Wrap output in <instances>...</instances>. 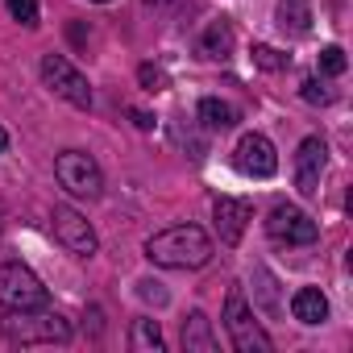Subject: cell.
<instances>
[{"instance_id": "cell-1", "label": "cell", "mask_w": 353, "mask_h": 353, "mask_svg": "<svg viewBox=\"0 0 353 353\" xmlns=\"http://www.w3.org/2000/svg\"><path fill=\"white\" fill-rule=\"evenodd\" d=\"M145 258L158 266H170V270H196L212 258V241L200 225H174L145 241Z\"/></svg>"}, {"instance_id": "cell-2", "label": "cell", "mask_w": 353, "mask_h": 353, "mask_svg": "<svg viewBox=\"0 0 353 353\" xmlns=\"http://www.w3.org/2000/svg\"><path fill=\"white\" fill-rule=\"evenodd\" d=\"M0 332H5L13 345H54V341H71V324L50 312V307H30V312H9L0 320Z\"/></svg>"}, {"instance_id": "cell-3", "label": "cell", "mask_w": 353, "mask_h": 353, "mask_svg": "<svg viewBox=\"0 0 353 353\" xmlns=\"http://www.w3.org/2000/svg\"><path fill=\"white\" fill-rule=\"evenodd\" d=\"M46 303H50V295L30 266H21V262L0 266V307L5 312H30V307H46Z\"/></svg>"}, {"instance_id": "cell-4", "label": "cell", "mask_w": 353, "mask_h": 353, "mask_svg": "<svg viewBox=\"0 0 353 353\" xmlns=\"http://www.w3.org/2000/svg\"><path fill=\"white\" fill-rule=\"evenodd\" d=\"M225 328H229V336L241 353H270V336L262 332V324L254 320V312H250V303L237 287L225 299Z\"/></svg>"}, {"instance_id": "cell-5", "label": "cell", "mask_w": 353, "mask_h": 353, "mask_svg": "<svg viewBox=\"0 0 353 353\" xmlns=\"http://www.w3.org/2000/svg\"><path fill=\"white\" fill-rule=\"evenodd\" d=\"M54 174H59V183L71 192V196H100V188H104V174H100V166H96V158L92 154H83V150H63L59 158H54Z\"/></svg>"}, {"instance_id": "cell-6", "label": "cell", "mask_w": 353, "mask_h": 353, "mask_svg": "<svg viewBox=\"0 0 353 353\" xmlns=\"http://www.w3.org/2000/svg\"><path fill=\"white\" fill-rule=\"evenodd\" d=\"M42 79H46V88H50L54 96H63L67 104L92 108V88H88V79H83L63 54H42Z\"/></svg>"}, {"instance_id": "cell-7", "label": "cell", "mask_w": 353, "mask_h": 353, "mask_svg": "<svg viewBox=\"0 0 353 353\" xmlns=\"http://www.w3.org/2000/svg\"><path fill=\"white\" fill-rule=\"evenodd\" d=\"M266 233H270L279 245H307V241H316V237H320L316 221H312L307 212L291 208V204L270 208V216H266Z\"/></svg>"}, {"instance_id": "cell-8", "label": "cell", "mask_w": 353, "mask_h": 353, "mask_svg": "<svg viewBox=\"0 0 353 353\" xmlns=\"http://www.w3.org/2000/svg\"><path fill=\"white\" fill-rule=\"evenodd\" d=\"M233 162H237L241 174H250V179H270L279 170V154H274L270 137H262V133H245L237 141V150H233Z\"/></svg>"}, {"instance_id": "cell-9", "label": "cell", "mask_w": 353, "mask_h": 353, "mask_svg": "<svg viewBox=\"0 0 353 353\" xmlns=\"http://www.w3.org/2000/svg\"><path fill=\"white\" fill-rule=\"evenodd\" d=\"M328 166V145L324 137H303L299 141V154H295V188L299 196H320V174Z\"/></svg>"}, {"instance_id": "cell-10", "label": "cell", "mask_w": 353, "mask_h": 353, "mask_svg": "<svg viewBox=\"0 0 353 353\" xmlns=\"http://www.w3.org/2000/svg\"><path fill=\"white\" fill-rule=\"evenodd\" d=\"M54 233H59V241L71 250V254H79V258H92L96 254V233H92V225L75 212V208H54Z\"/></svg>"}, {"instance_id": "cell-11", "label": "cell", "mask_w": 353, "mask_h": 353, "mask_svg": "<svg viewBox=\"0 0 353 353\" xmlns=\"http://www.w3.org/2000/svg\"><path fill=\"white\" fill-rule=\"evenodd\" d=\"M212 216H216V233H221V241H225V245H237L241 233H245V225L254 221V208H250L245 200L221 196V200L212 204Z\"/></svg>"}, {"instance_id": "cell-12", "label": "cell", "mask_w": 353, "mask_h": 353, "mask_svg": "<svg viewBox=\"0 0 353 353\" xmlns=\"http://www.w3.org/2000/svg\"><path fill=\"white\" fill-rule=\"evenodd\" d=\"M291 316L299 324H324L328 320V299L320 295V287H299L291 295Z\"/></svg>"}, {"instance_id": "cell-13", "label": "cell", "mask_w": 353, "mask_h": 353, "mask_svg": "<svg viewBox=\"0 0 353 353\" xmlns=\"http://www.w3.org/2000/svg\"><path fill=\"white\" fill-rule=\"evenodd\" d=\"M183 349L188 353H212L216 349V336H212V320L204 312H192L183 320Z\"/></svg>"}, {"instance_id": "cell-14", "label": "cell", "mask_w": 353, "mask_h": 353, "mask_svg": "<svg viewBox=\"0 0 353 353\" xmlns=\"http://www.w3.org/2000/svg\"><path fill=\"white\" fill-rule=\"evenodd\" d=\"M274 17H279V30L303 38L312 30V0H279V13Z\"/></svg>"}, {"instance_id": "cell-15", "label": "cell", "mask_w": 353, "mask_h": 353, "mask_svg": "<svg viewBox=\"0 0 353 353\" xmlns=\"http://www.w3.org/2000/svg\"><path fill=\"white\" fill-rule=\"evenodd\" d=\"M200 121H204L208 129H233V125H237V108H233L229 100L208 96V100H200Z\"/></svg>"}, {"instance_id": "cell-16", "label": "cell", "mask_w": 353, "mask_h": 353, "mask_svg": "<svg viewBox=\"0 0 353 353\" xmlns=\"http://www.w3.org/2000/svg\"><path fill=\"white\" fill-rule=\"evenodd\" d=\"M229 46H233V30H229V21H212L208 34H204V42H200L204 59H225Z\"/></svg>"}, {"instance_id": "cell-17", "label": "cell", "mask_w": 353, "mask_h": 353, "mask_svg": "<svg viewBox=\"0 0 353 353\" xmlns=\"http://www.w3.org/2000/svg\"><path fill=\"white\" fill-rule=\"evenodd\" d=\"M133 349H162L158 320H137V324H133Z\"/></svg>"}, {"instance_id": "cell-18", "label": "cell", "mask_w": 353, "mask_h": 353, "mask_svg": "<svg viewBox=\"0 0 353 353\" xmlns=\"http://www.w3.org/2000/svg\"><path fill=\"white\" fill-rule=\"evenodd\" d=\"M250 59H254V67H262V71H283V67H287V54H279L274 46H254Z\"/></svg>"}, {"instance_id": "cell-19", "label": "cell", "mask_w": 353, "mask_h": 353, "mask_svg": "<svg viewBox=\"0 0 353 353\" xmlns=\"http://www.w3.org/2000/svg\"><path fill=\"white\" fill-rule=\"evenodd\" d=\"M345 67H349V63H345V50H341V46H324V50H320V71H324V75H345Z\"/></svg>"}, {"instance_id": "cell-20", "label": "cell", "mask_w": 353, "mask_h": 353, "mask_svg": "<svg viewBox=\"0 0 353 353\" xmlns=\"http://www.w3.org/2000/svg\"><path fill=\"white\" fill-rule=\"evenodd\" d=\"M9 13L21 21V26H38V0H9Z\"/></svg>"}, {"instance_id": "cell-21", "label": "cell", "mask_w": 353, "mask_h": 353, "mask_svg": "<svg viewBox=\"0 0 353 353\" xmlns=\"http://www.w3.org/2000/svg\"><path fill=\"white\" fill-rule=\"evenodd\" d=\"M137 79H141V88H145V92H162V88H166V75H162L158 67H150V63H141V67H137Z\"/></svg>"}, {"instance_id": "cell-22", "label": "cell", "mask_w": 353, "mask_h": 353, "mask_svg": "<svg viewBox=\"0 0 353 353\" xmlns=\"http://www.w3.org/2000/svg\"><path fill=\"white\" fill-rule=\"evenodd\" d=\"M303 100H307V104H328L332 92H328L320 79H303Z\"/></svg>"}, {"instance_id": "cell-23", "label": "cell", "mask_w": 353, "mask_h": 353, "mask_svg": "<svg viewBox=\"0 0 353 353\" xmlns=\"http://www.w3.org/2000/svg\"><path fill=\"white\" fill-rule=\"evenodd\" d=\"M141 287V295L145 299H154V303H166V291H158V283H137Z\"/></svg>"}, {"instance_id": "cell-24", "label": "cell", "mask_w": 353, "mask_h": 353, "mask_svg": "<svg viewBox=\"0 0 353 353\" xmlns=\"http://www.w3.org/2000/svg\"><path fill=\"white\" fill-rule=\"evenodd\" d=\"M129 117H133V125H137V129H154V117H150V112H141V108H133Z\"/></svg>"}, {"instance_id": "cell-25", "label": "cell", "mask_w": 353, "mask_h": 353, "mask_svg": "<svg viewBox=\"0 0 353 353\" xmlns=\"http://www.w3.org/2000/svg\"><path fill=\"white\" fill-rule=\"evenodd\" d=\"M5 145H9V133H5V129H0V150H5Z\"/></svg>"}, {"instance_id": "cell-26", "label": "cell", "mask_w": 353, "mask_h": 353, "mask_svg": "<svg viewBox=\"0 0 353 353\" xmlns=\"http://www.w3.org/2000/svg\"><path fill=\"white\" fill-rule=\"evenodd\" d=\"M92 5H108V0H92Z\"/></svg>"}]
</instances>
